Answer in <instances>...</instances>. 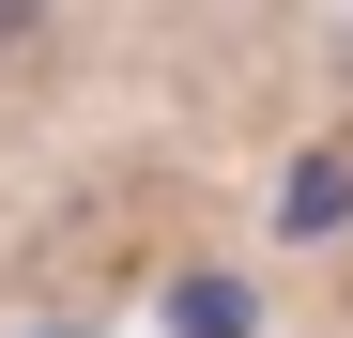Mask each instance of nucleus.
<instances>
[{"label": "nucleus", "instance_id": "f257e3e1", "mask_svg": "<svg viewBox=\"0 0 353 338\" xmlns=\"http://www.w3.org/2000/svg\"><path fill=\"white\" fill-rule=\"evenodd\" d=\"M16 31H46V0H0V46H16Z\"/></svg>", "mask_w": 353, "mask_h": 338}]
</instances>
